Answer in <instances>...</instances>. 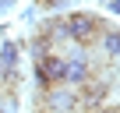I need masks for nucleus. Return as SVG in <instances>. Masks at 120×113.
<instances>
[{
    "label": "nucleus",
    "mask_w": 120,
    "mask_h": 113,
    "mask_svg": "<svg viewBox=\"0 0 120 113\" xmlns=\"http://www.w3.org/2000/svg\"><path fill=\"white\" fill-rule=\"evenodd\" d=\"M88 78H92L88 56H71V60H67V74H64V85H74V88H81Z\"/></svg>",
    "instance_id": "nucleus-4"
},
{
    "label": "nucleus",
    "mask_w": 120,
    "mask_h": 113,
    "mask_svg": "<svg viewBox=\"0 0 120 113\" xmlns=\"http://www.w3.org/2000/svg\"><path fill=\"white\" fill-rule=\"evenodd\" d=\"M95 46H99V53H102V56H120V32L106 25V28L95 35Z\"/></svg>",
    "instance_id": "nucleus-5"
},
{
    "label": "nucleus",
    "mask_w": 120,
    "mask_h": 113,
    "mask_svg": "<svg viewBox=\"0 0 120 113\" xmlns=\"http://www.w3.org/2000/svg\"><path fill=\"white\" fill-rule=\"evenodd\" d=\"M18 56H21V46L18 42H4V46H0V64H4V67H18Z\"/></svg>",
    "instance_id": "nucleus-6"
},
{
    "label": "nucleus",
    "mask_w": 120,
    "mask_h": 113,
    "mask_svg": "<svg viewBox=\"0 0 120 113\" xmlns=\"http://www.w3.org/2000/svg\"><path fill=\"white\" fill-rule=\"evenodd\" d=\"M64 74H67V56H64V53L49 49V53L35 56V85H39L42 92L53 88V85H64Z\"/></svg>",
    "instance_id": "nucleus-2"
},
{
    "label": "nucleus",
    "mask_w": 120,
    "mask_h": 113,
    "mask_svg": "<svg viewBox=\"0 0 120 113\" xmlns=\"http://www.w3.org/2000/svg\"><path fill=\"white\" fill-rule=\"evenodd\" d=\"M109 11H113V14H120V0H109Z\"/></svg>",
    "instance_id": "nucleus-7"
},
{
    "label": "nucleus",
    "mask_w": 120,
    "mask_h": 113,
    "mask_svg": "<svg viewBox=\"0 0 120 113\" xmlns=\"http://www.w3.org/2000/svg\"><path fill=\"white\" fill-rule=\"evenodd\" d=\"M102 28H106V21H99L92 11H74V14L64 18V32H67V39H71V42H81V46L95 42V35H99Z\"/></svg>",
    "instance_id": "nucleus-1"
},
{
    "label": "nucleus",
    "mask_w": 120,
    "mask_h": 113,
    "mask_svg": "<svg viewBox=\"0 0 120 113\" xmlns=\"http://www.w3.org/2000/svg\"><path fill=\"white\" fill-rule=\"evenodd\" d=\"M11 4H14V0H0V11H7V7H11Z\"/></svg>",
    "instance_id": "nucleus-8"
},
{
    "label": "nucleus",
    "mask_w": 120,
    "mask_h": 113,
    "mask_svg": "<svg viewBox=\"0 0 120 113\" xmlns=\"http://www.w3.org/2000/svg\"><path fill=\"white\" fill-rule=\"evenodd\" d=\"M42 106H46V113H71V109H81V95L74 85H53V88H46Z\"/></svg>",
    "instance_id": "nucleus-3"
}]
</instances>
